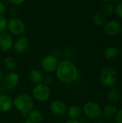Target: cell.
Here are the masks:
<instances>
[{"instance_id": "obj_1", "label": "cell", "mask_w": 122, "mask_h": 123, "mask_svg": "<svg viewBox=\"0 0 122 123\" xmlns=\"http://www.w3.org/2000/svg\"><path fill=\"white\" fill-rule=\"evenodd\" d=\"M55 72L58 81L65 84L74 82L78 77V69L76 65L70 60L59 62Z\"/></svg>"}, {"instance_id": "obj_2", "label": "cell", "mask_w": 122, "mask_h": 123, "mask_svg": "<svg viewBox=\"0 0 122 123\" xmlns=\"http://www.w3.org/2000/svg\"><path fill=\"white\" fill-rule=\"evenodd\" d=\"M13 107L22 114H28L34 108V99L27 94H19L13 99Z\"/></svg>"}, {"instance_id": "obj_3", "label": "cell", "mask_w": 122, "mask_h": 123, "mask_svg": "<svg viewBox=\"0 0 122 123\" xmlns=\"http://www.w3.org/2000/svg\"><path fill=\"white\" fill-rule=\"evenodd\" d=\"M118 79V74L115 68L111 66L104 67L99 74V81L101 84L108 88L114 86Z\"/></svg>"}, {"instance_id": "obj_4", "label": "cell", "mask_w": 122, "mask_h": 123, "mask_svg": "<svg viewBox=\"0 0 122 123\" xmlns=\"http://www.w3.org/2000/svg\"><path fill=\"white\" fill-rule=\"evenodd\" d=\"M33 99L38 102H45L49 99L51 95V89L50 86L44 83L35 85L32 91Z\"/></svg>"}, {"instance_id": "obj_5", "label": "cell", "mask_w": 122, "mask_h": 123, "mask_svg": "<svg viewBox=\"0 0 122 123\" xmlns=\"http://www.w3.org/2000/svg\"><path fill=\"white\" fill-rule=\"evenodd\" d=\"M82 110L85 116L91 120L99 119L102 115V108L100 105L96 102H87L84 105Z\"/></svg>"}, {"instance_id": "obj_6", "label": "cell", "mask_w": 122, "mask_h": 123, "mask_svg": "<svg viewBox=\"0 0 122 123\" xmlns=\"http://www.w3.org/2000/svg\"><path fill=\"white\" fill-rule=\"evenodd\" d=\"M20 77L16 71H9L3 76L1 81L3 87L8 91L14 89L19 84Z\"/></svg>"}, {"instance_id": "obj_7", "label": "cell", "mask_w": 122, "mask_h": 123, "mask_svg": "<svg viewBox=\"0 0 122 123\" xmlns=\"http://www.w3.org/2000/svg\"><path fill=\"white\" fill-rule=\"evenodd\" d=\"M58 63L57 58L54 55H47L42 59L40 65L42 71L47 74H51L55 71Z\"/></svg>"}, {"instance_id": "obj_8", "label": "cell", "mask_w": 122, "mask_h": 123, "mask_svg": "<svg viewBox=\"0 0 122 123\" xmlns=\"http://www.w3.org/2000/svg\"><path fill=\"white\" fill-rule=\"evenodd\" d=\"M7 27L9 32L14 35H21L26 30L24 23L17 18L10 19L7 22Z\"/></svg>"}, {"instance_id": "obj_9", "label": "cell", "mask_w": 122, "mask_h": 123, "mask_svg": "<svg viewBox=\"0 0 122 123\" xmlns=\"http://www.w3.org/2000/svg\"><path fill=\"white\" fill-rule=\"evenodd\" d=\"M50 110L51 113L57 117H62L67 114V105L61 99H55L50 105Z\"/></svg>"}, {"instance_id": "obj_10", "label": "cell", "mask_w": 122, "mask_h": 123, "mask_svg": "<svg viewBox=\"0 0 122 123\" xmlns=\"http://www.w3.org/2000/svg\"><path fill=\"white\" fill-rule=\"evenodd\" d=\"M121 25L116 20H111L106 22L104 25V32L110 36H115L121 32Z\"/></svg>"}, {"instance_id": "obj_11", "label": "cell", "mask_w": 122, "mask_h": 123, "mask_svg": "<svg viewBox=\"0 0 122 123\" xmlns=\"http://www.w3.org/2000/svg\"><path fill=\"white\" fill-rule=\"evenodd\" d=\"M13 45V38L11 35L3 32L0 34V50L6 52L11 50Z\"/></svg>"}, {"instance_id": "obj_12", "label": "cell", "mask_w": 122, "mask_h": 123, "mask_svg": "<svg viewBox=\"0 0 122 123\" xmlns=\"http://www.w3.org/2000/svg\"><path fill=\"white\" fill-rule=\"evenodd\" d=\"M29 45V40L24 36H22L19 37L14 45V49L16 53L17 54H22L27 51Z\"/></svg>"}, {"instance_id": "obj_13", "label": "cell", "mask_w": 122, "mask_h": 123, "mask_svg": "<svg viewBox=\"0 0 122 123\" xmlns=\"http://www.w3.org/2000/svg\"><path fill=\"white\" fill-rule=\"evenodd\" d=\"M13 107V99L7 94L0 95V112L6 113Z\"/></svg>"}, {"instance_id": "obj_14", "label": "cell", "mask_w": 122, "mask_h": 123, "mask_svg": "<svg viewBox=\"0 0 122 123\" xmlns=\"http://www.w3.org/2000/svg\"><path fill=\"white\" fill-rule=\"evenodd\" d=\"M43 77H44V75L40 69H37V68H34V69L30 70L28 74L29 81L35 85L42 83Z\"/></svg>"}, {"instance_id": "obj_15", "label": "cell", "mask_w": 122, "mask_h": 123, "mask_svg": "<svg viewBox=\"0 0 122 123\" xmlns=\"http://www.w3.org/2000/svg\"><path fill=\"white\" fill-rule=\"evenodd\" d=\"M117 111L118 110L116 105H114V104H109L106 105L102 110V115L104 118L110 120L113 117H115Z\"/></svg>"}, {"instance_id": "obj_16", "label": "cell", "mask_w": 122, "mask_h": 123, "mask_svg": "<svg viewBox=\"0 0 122 123\" xmlns=\"http://www.w3.org/2000/svg\"><path fill=\"white\" fill-rule=\"evenodd\" d=\"M83 112L82 108L78 105H72L68 107L67 115L69 119H78Z\"/></svg>"}, {"instance_id": "obj_17", "label": "cell", "mask_w": 122, "mask_h": 123, "mask_svg": "<svg viewBox=\"0 0 122 123\" xmlns=\"http://www.w3.org/2000/svg\"><path fill=\"white\" fill-rule=\"evenodd\" d=\"M104 57L106 60L110 61H113L116 60L119 58V50L114 46H111V47H108L104 53Z\"/></svg>"}, {"instance_id": "obj_18", "label": "cell", "mask_w": 122, "mask_h": 123, "mask_svg": "<svg viewBox=\"0 0 122 123\" xmlns=\"http://www.w3.org/2000/svg\"><path fill=\"white\" fill-rule=\"evenodd\" d=\"M121 97L120 92L114 86L111 87L107 92V98L111 104L118 102L121 99Z\"/></svg>"}, {"instance_id": "obj_19", "label": "cell", "mask_w": 122, "mask_h": 123, "mask_svg": "<svg viewBox=\"0 0 122 123\" xmlns=\"http://www.w3.org/2000/svg\"><path fill=\"white\" fill-rule=\"evenodd\" d=\"M27 116L35 123H41L44 119L42 113L39 110H32L29 112H28Z\"/></svg>"}, {"instance_id": "obj_20", "label": "cell", "mask_w": 122, "mask_h": 123, "mask_svg": "<svg viewBox=\"0 0 122 123\" xmlns=\"http://www.w3.org/2000/svg\"><path fill=\"white\" fill-rule=\"evenodd\" d=\"M4 66L9 71H14L17 67V63L12 57H7L4 60Z\"/></svg>"}, {"instance_id": "obj_21", "label": "cell", "mask_w": 122, "mask_h": 123, "mask_svg": "<svg viewBox=\"0 0 122 123\" xmlns=\"http://www.w3.org/2000/svg\"><path fill=\"white\" fill-rule=\"evenodd\" d=\"M114 12V7L110 3L104 4L101 8V14H102L105 17L111 15Z\"/></svg>"}, {"instance_id": "obj_22", "label": "cell", "mask_w": 122, "mask_h": 123, "mask_svg": "<svg viewBox=\"0 0 122 123\" xmlns=\"http://www.w3.org/2000/svg\"><path fill=\"white\" fill-rule=\"evenodd\" d=\"M93 22L98 26H104L106 22V19L105 16H104L102 14L96 13L93 16Z\"/></svg>"}, {"instance_id": "obj_23", "label": "cell", "mask_w": 122, "mask_h": 123, "mask_svg": "<svg viewBox=\"0 0 122 123\" xmlns=\"http://www.w3.org/2000/svg\"><path fill=\"white\" fill-rule=\"evenodd\" d=\"M7 19L3 14H0V34L2 33L7 27Z\"/></svg>"}, {"instance_id": "obj_24", "label": "cell", "mask_w": 122, "mask_h": 123, "mask_svg": "<svg viewBox=\"0 0 122 123\" xmlns=\"http://www.w3.org/2000/svg\"><path fill=\"white\" fill-rule=\"evenodd\" d=\"M52 81H53V78L51 75L50 74H47L45 76H44L43 77V81H42V83L47 84V85H50L52 84Z\"/></svg>"}, {"instance_id": "obj_25", "label": "cell", "mask_w": 122, "mask_h": 123, "mask_svg": "<svg viewBox=\"0 0 122 123\" xmlns=\"http://www.w3.org/2000/svg\"><path fill=\"white\" fill-rule=\"evenodd\" d=\"M114 11H115L116 14L119 17L122 18V1L117 4V5L115 7V10Z\"/></svg>"}, {"instance_id": "obj_26", "label": "cell", "mask_w": 122, "mask_h": 123, "mask_svg": "<svg viewBox=\"0 0 122 123\" xmlns=\"http://www.w3.org/2000/svg\"><path fill=\"white\" fill-rule=\"evenodd\" d=\"M115 122L116 123H122V109L117 111L115 116Z\"/></svg>"}, {"instance_id": "obj_27", "label": "cell", "mask_w": 122, "mask_h": 123, "mask_svg": "<svg viewBox=\"0 0 122 123\" xmlns=\"http://www.w3.org/2000/svg\"><path fill=\"white\" fill-rule=\"evenodd\" d=\"M6 11V6L4 4L0 1V14H3Z\"/></svg>"}, {"instance_id": "obj_28", "label": "cell", "mask_w": 122, "mask_h": 123, "mask_svg": "<svg viewBox=\"0 0 122 123\" xmlns=\"http://www.w3.org/2000/svg\"><path fill=\"white\" fill-rule=\"evenodd\" d=\"M10 3L13 4H17V5H19V4H22L23 2L25 1V0H8Z\"/></svg>"}, {"instance_id": "obj_29", "label": "cell", "mask_w": 122, "mask_h": 123, "mask_svg": "<svg viewBox=\"0 0 122 123\" xmlns=\"http://www.w3.org/2000/svg\"><path fill=\"white\" fill-rule=\"evenodd\" d=\"M65 123H81V122L78 119H69L65 122Z\"/></svg>"}, {"instance_id": "obj_30", "label": "cell", "mask_w": 122, "mask_h": 123, "mask_svg": "<svg viewBox=\"0 0 122 123\" xmlns=\"http://www.w3.org/2000/svg\"><path fill=\"white\" fill-rule=\"evenodd\" d=\"M23 123H35L33 120H32L31 119H29V117H27V119L24 120V121L23 122Z\"/></svg>"}, {"instance_id": "obj_31", "label": "cell", "mask_w": 122, "mask_h": 123, "mask_svg": "<svg viewBox=\"0 0 122 123\" xmlns=\"http://www.w3.org/2000/svg\"><path fill=\"white\" fill-rule=\"evenodd\" d=\"M3 76H4L3 72H2L1 69L0 68V84H1V81H2V79H3Z\"/></svg>"}, {"instance_id": "obj_32", "label": "cell", "mask_w": 122, "mask_h": 123, "mask_svg": "<svg viewBox=\"0 0 122 123\" xmlns=\"http://www.w3.org/2000/svg\"><path fill=\"white\" fill-rule=\"evenodd\" d=\"M95 122L94 123H104V121L102 120H101L100 118L99 119H97V120H94Z\"/></svg>"}, {"instance_id": "obj_33", "label": "cell", "mask_w": 122, "mask_h": 123, "mask_svg": "<svg viewBox=\"0 0 122 123\" xmlns=\"http://www.w3.org/2000/svg\"><path fill=\"white\" fill-rule=\"evenodd\" d=\"M101 1H104V2H107V1H109V0H101Z\"/></svg>"}, {"instance_id": "obj_34", "label": "cell", "mask_w": 122, "mask_h": 123, "mask_svg": "<svg viewBox=\"0 0 122 123\" xmlns=\"http://www.w3.org/2000/svg\"><path fill=\"white\" fill-rule=\"evenodd\" d=\"M121 32H122V27L121 28Z\"/></svg>"}]
</instances>
